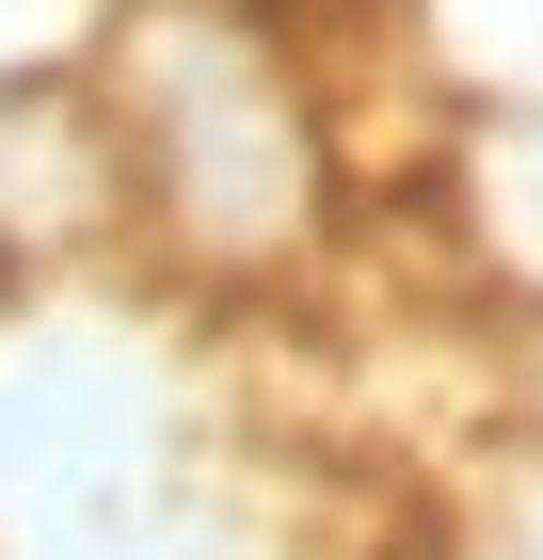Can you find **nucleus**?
Segmentation results:
<instances>
[{
	"mask_svg": "<svg viewBox=\"0 0 543 560\" xmlns=\"http://www.w3.org/2000/svg\"><path fill=\"white\" fill-rule=\"evenodd\" d=\"M192 465V369L128 289L33 272L0 289V560L113 528Z\"/></svg>",
	"mask_w": 543,
	"mask_h": 560,
	"instance_id": "nucleus-2",
	"label": "nucleus"
},
{
	"mask_svg": "<svg viewBox=\"0 0 543 560\" xmlns=\"http://www.w3.org/2000/svg\"><path fill=\"white\" fill-rule=\"evenodd\" d=\"M96 144L161 209V241L209 257V272H272L320 224V113H304L288 48L256 33V16H224V0H161L113 48Z\"/></svg>",
	"mask_w": 543,
	"mask_h": 560,
	"instance_id": "nucleus-1",
	"label": "nucleus"
}]
</instances>
